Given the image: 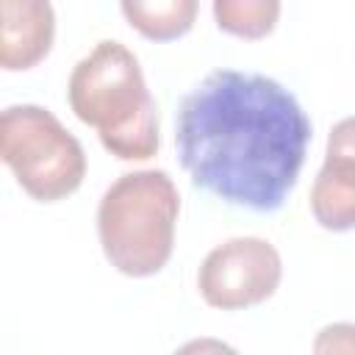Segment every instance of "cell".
Segmentation results:
<instances>
[{
	"label": "cell",
	"instance_id": "obj_1",
	"mask_svg": "<svg viewBox=\"0 0 355 355\" xmlns=\"http://www.w3.org/2000/svg\"><path fill=\"white\" fill-rule=\"evenodd\" d=\"M313 125L275 78L208 72L178 105L175 147L197 186L230 205L277 211L297 186Z\"/></svg>",
	"mask_w": 355,
	"mask_h": 355
},
{
	"label": "cell",
	"instance_id": "obj_2",
	"mask_svg": "<svg viewBox=\"0 0 355 355\" xmlns=\"http://www.w3.org/2000/svg\"><path fill=\"white\" fill-rule=\"evenodd\" d=\"M67 97L75 116L97 130L111 155L122 161H147L158 153V105L147 89L136 53L122 42H97L72 67Z\"/></svg>",
	"mask_w": 355,
	"mask_h": 355
},
{
	"label": "cell",
	"instance_id": "obj_3",
	"mask_svg": "<svg viewBox=\"0 0 355 355\" xmlns=\"http://www.w3.org/2000/svg\"><path fill=\"white\" fill-rule=\"evenodd\" d=\"M180 194L169 172L119 175L97 202V236L108 263L128 277L161 272L175 247Z\"/></svg>",
	"mask_w": 355,
	"mask_h": 355
},
{
	"label": "cell",
	"instance_id": "obj_4",
	"mask_svg": "<svg viewBox=\"0 0 355 355\" xmlns=\"http://www.w3.org/2000/svg\"><path fill=\"white\" fill-rule=\"evenodd\" d=\"M0 158L17 183L39 202L78 191L86 178L83 144L61 119L36 103H17L0 114Z\"/></svg>",
	"mask_w": 355,
	"mask_h": 355
},
{
	"label": "cell",
	"instance_id": "obj_5",
	"mask_svg": "<svg viewBox=\"0 0 355 355\" xmlns=\"http://www.w3.org/2000/svg\"><path fill=\"white\" fill-rule=\"evenodd\" d=\"M283 277V258L269 239L236 236L216 244L200 263L197 288L211 308L236 311L269 300Z\"/></svg>",
	"mask_w": 355,
	"mask_h": 355
},
{
	"label": "cell",
	"instance_id": "obj_6",
	"mask_svg": "<svg viewBox=\"0 0 355 355\" xmlns=\"http://www.w3.org/2000/svg\"><path fill=\"white\" fill-rule=\"evenodd\" d=\"M311 214L324 230L355 227V116L338 119L327 133L324 164L311 186Z\"/></svg>",
	"mask_w": 355,
	"mask_h": 355
},
{
	"label": "cell",
	"instance_id": "obj_7",
	"mask_svg": "<svg viewBox=\"0 0 355 355\" xmlns=\"http://www.w3.org/2000/svg\"><path fill=\"white\" fill-rule=\"evenodd\" d=\"M55 11L47 0H0V67L31 69L53 44Z\"/></svg>",
	"mask_w": 355,
	"mask_h": 355
},
{
	"label": "cell",
	"instance_id": "obj_8",
	"mask_svg": "<svg viewBox=\"0 0 355 355\" xmlns=\"http://www.w3.org/2000/svg\"><path fill=\"white\" fill-rule=\"evenodd\" d=\"M119 8L139 33L158 42L183 36L197 17V0H122Z\"/></svg>",
	"mask_w": 355,
	"mask_h": 355
},
{
	"label": "cell",
	"instance_id": "obj_9",
	"mask_svg": "<svg viewBox=\"0 0 355 355\" xmlns=\"http://www.w3.org/2000/svg\"><path fill=\"white\" fill-rule=\"evenodd\" d=\"M280 17L277 0H214V19L222 31L261 39L266 36Z\"/></svg>",
	"mask_w": 355,
	"mask_h": 355
},
{
	"label": "cell",
	"instance_id": "obj_10",
	"mask_svg": "<svg viewBox=\"0 0 355 355\" xmlns=\"http://www.w3.org/2000/svg\"><path fill=\"white\" fill-rule=\"evenodd\" d=\"M313 355H355V322L324 324L313 338Z\"/></svg>",
	"mask_w": 355,
	"mask_h": 355
},
{
	"label": "cell",
	"instance_id": "obj_11",
	"mask_svg": "<svg viewBox=\"0 0 355 355\" xmlns=\"http://www.w3.org/2000/svg\"><path fill=\"white\" fill-rule=\"evenodd\" d=\"M172 355H239L236 347H230L227 341L222 338H214V336H200V338H191L186 344H180Z\"/></svg>",
	"mask_w": 355,
	"mask_h": 355
}]
</instances>
